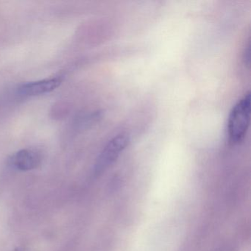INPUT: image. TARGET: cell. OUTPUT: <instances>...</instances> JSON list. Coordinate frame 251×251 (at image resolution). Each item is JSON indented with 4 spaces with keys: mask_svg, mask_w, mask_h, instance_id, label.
<instances>
[{
    "mask_svg": "<svg viewBox=\"0 0 251 251\" xmlns=\"http://www.w3.org/2000/svg\"><path fill=\"white\" fill-rule=\"evenodd\" d=\"M250 43L248 42V46L246 47L244 52V60H245V64L246 65L250 66Z\"/></svg>",
    "mask_w": 251,
    "mask_h": 251,
    "instance_id": "obj_5",
    "label": "cell"
},
{
    "mask_svg": "<svg viewBox=\"0 0 251 251\" xmlns=\"http://www.w3.org/2000/svg\"><path fill=\"white\" fill-rule=\"evenodd\" d=\"M251 117V93L249 92L233 107L227 121V135L233 144L242 142L246 136Z\"/></svg>",
    "mask_w": 251,
    "mask_h": 251,
    "instance_id": "obj_1",
    "label": "cell"
},
{
    "mask_svg": "<svg viewBox=\"0 0 251 251\" xmlns=\"http://www.w3.org/2000/svg\"><path fill=\"white\" fill-rule=\"evenodd\" d=\"M62 81V77H55L39 81L30 82L21 85L17 89V92L23 96H37L44 95L56 89Z\"/></svg>",
    "mask_w": 251,
    "mask_h": 251,
    "instance_id": "obj_4",
    "label": "cell"
},
{
    "mask_svg": "<svg viewBox=\"0 0 251 251\" xmlns=\"http://www.w3.org/2000/svg\"><path fill=\"white\" fill-rule=\"evenodd\" d=\"M129 142V136L125 133L117 135L112 138L98 156L95 166V174H100L114 164L120 154L127 148Z\"/></svg>",
    "mask_w": 251,
    "mask_h": 251,
    "instance_id": "obj_2",
    "label": "cell"
},
{
    "mask_svg": "<svg viewBox=\"0 0 251 251\" xmlns=\"http://www.w3.org/2000/svg\"><path fill=\"white\" fill-rule=\"evenodd\" d=\"M42 163V155L33 149H24L13 154L8 158L10 167L19 171H30L35 170Z\"/></svg>",
    "mask_w": 251,
    "mask_h": 251,
    "instance_id": "obj_3",
    "label": "cell"
}]
</instances>
